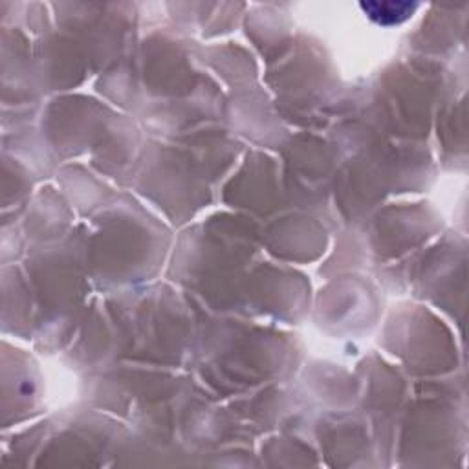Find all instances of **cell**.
<instances>
[{
  "label": "cell",
  "instance_id": "cell-1",
  "mask_svg": "<svg viewBox=\"0 0 469 469\" xmlns=\"http://www.w3.org/2000/svg\"><path fill=\"white\" fill-rule=\"evenodd\" d=\"M420 5L417 3H362L367 17L382 26H392L413 17Z\"/></svg>",
  "mask_w": 469,
  "mask_h": 469
}]
</instances>
